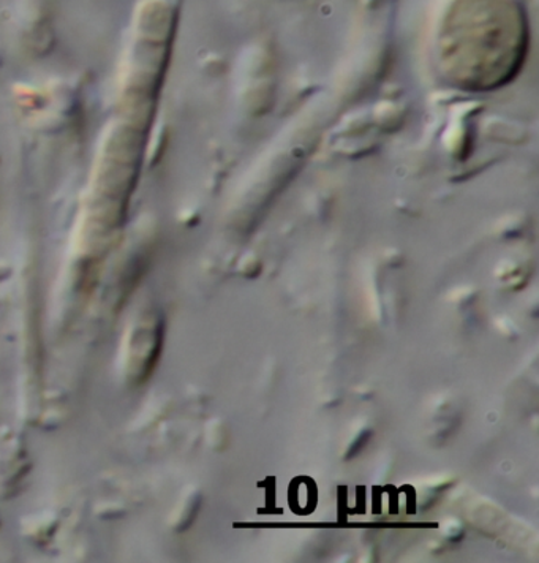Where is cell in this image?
<instances>
[{"label":"cell","mask_w":539,"mask_h":563,"mask_svg":"<svg viewBox=\"0 0 539 563\" xmlns=\"http://www.w3.org/2000/svg\"><path fill=\"white\" fill-rule=\"evenodd\" d=\"M526 13L516 0H454L439 32L440 65L461 88L492 90L526 59Z\"/></svg>","instance_id":"cell-1"}]
</instances>
